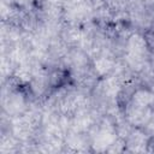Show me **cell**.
Wrapping results in <instances>:
<instances>
[{
    "label": "cell",
    "mask_w": 154,
    "mask_h": 154,
    "mask_svg": "<svg viewBox=\"0 0 154 154\" xmlns=\"http://www.w3.org/2000/svg\"><path fill=\"white\" fill-rule=\"evenodd\" d=\"M154 102V94L147 89H138L134 93L131 97V106L137 112H143L148 109Z\"/></svg>",
    "instance_id": "1"
},
{
    "label": "cell",
    "mask_w": 154,
    "mask_h": 154,
    "mask_svg": "<svg viewBox=\"0 0 154 154\" xmlns=\"http://www.w3.org/2000/svg\"><path fill=\"white\" fill-rule=\"evenodd\" d=\"M142 1H144V2H154V0H142Z\"/></svg>",
    "instance_id": "2"
}]
</instances>
